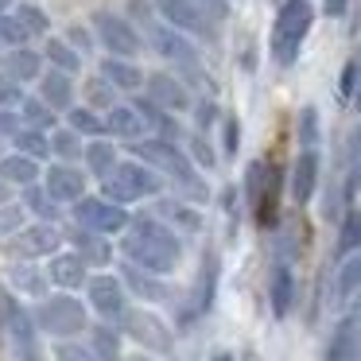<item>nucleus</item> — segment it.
<instances>
[{"label":"nucleus","instance_id":"0eeeda50","mask_svg":"<svg viewBox=\"0 0 361 361\" xmlns=\"http://www.w3.org/2000/svg\"><path fill=\"white\" fill-rule=\"evenodd\" d=\"M156 8L164 24H171L175 32L190 35V39H214V24L198 0H156Z\"/></svg>","mask_w":361,"mask_h":361},{"label":"nucleus","instance_id":"8fccbe9b","mask_svg":"<svg viewBox=\"0 0 361 361\" xmlns=\"http://www.w3.org/2000/svg\"><path fill=\"white\" fill-rule=\"evenodd\" d=\"M16 128H20V121L8 109H0V136H16Z\"/></svg>","mask_w":361,"mask_h":361},{"label":"nucleus","instance_id":"bf43d9fd","mask_svg":"<svg viewBox=\"0 0 361 361\" xmlns=\"http://www.w3.org/2000/svg\"><path fill=\"white\" fill-rule=\"evenodd\" d=\"M353 183H361V171H357V175H353ZM353 183H350V187H353Z\"/></svg>","mask_w":361,"mask_h":361},{"label":"nucleus","instance_id":"bb28decb","mask_svg":"<svg viewBox=\"0 0 361 361\" xmlns=\"http://www.w3.org/2000/svg\"><path fill=\"white\" fill-rule=\"evenodd\" d=\"M47 140H51V156H59V164H71V159H78L82 152H86L82 136L74 133L71 125H66V128H55V133H51Z\"/></svg>","mask_w":361,"mask_h":361},{"label":"nucleus","instance_id":"09e8293b","mask_svg":"<svg viewBox=\"0 0 361 361\" xmlns=\"http://www.w3.org/2000/svg\"><path fill=\"white\" fill-rule=\"evenodd\" d=\"M190 152H195V159H198V164H202V167H214V152L206 148L202 140H190Z\"/></svg>","mask_w":361,"mask_h":361},{"label":"nucleus","instance_id":"37998d69","mask_svg":"<svg viewBox=\"0 0 361 361\" xmlns=\"http://www.w3.org/2000/svg\"><path fill=\"white\" fill-rule=\"evenodd\" d=\"M55 361H102L90 345H78V342H59L55 345Z\"/></svg>","mask_w":361,"mask_h":361},{"label":"nucleus","instance_id":"c9c22d12","mask_svg":"<svg viewBox=\"0 0 361 361\" xmlns=\"http://www.w3.org/2000/svg\"><path fill=\"white\" fill-rule=\"evenodd\" d=\"M90 350H94L102 361H117V353H121V338H117V330L97 326L94 334H90Z\"/></svg>","mask_w":361,"mask_h":361},{"label":"nucleus","instance_id":"f3484780","mask_svg":"<svg viewBox=\"0 0 361 361\" xmlns=\"http://www.w3.org/2000/svg\"><path fill=\"white\" fill-rule=\"evenodd\" d=\"M357 353H361V322H357V314H350V319L338 322L326 361H357Z\"/></svg>","mask_w":361,"mask_h":361},{"label":"nucleus","instance_id":"f8f14e48","mask_svg":"<svg viewBox=\"0 0 361 361\" xmlns=\"http://www.w3.org/2000/svg\"><path fill=\"white\" fill-rule=\"evenodd\" d=\"M121 326H125L128 338H136L140 345H152V350H167V345H171V334L164 330V322H159L156 314L125 311V314H121Z\"/></svg>","mask_w":361,"mask_h":361},{"label":"nucleus","instance_id":"e2e57ef3","mask_svg":"<svg viewBox=\"0 0 361 361\" xmlns=\"http://www.w3.org/2000/svg\"><path fill=\"white\" fill-rule=\"evenodd\" d=\"M0 51H4V39H0Z\"/></svg>","mask_w":361,"mask_h":361},{"label":"nucleus","instance_id":"9d476101","mask_svg":"<svg viewBox=\"0 0 361 361\" xmlns=\"http://www.w3.org/2000/svg\"><path fill=\"white\" fill-rule=\"evenodd\" d=\"M86 295H90V307H94L102 319H121L128 311L125 303V288H121L117 276H90L86 280Z\"/></svg>","mask_w":361,"mask_h":361},{"label":"nucleus","instance_id":"c85d7f7f","mask_svg":"<svg viewBox=\"0 0 361 361\" xmlns=\"http://www.w3.org/2000/svg\"><path fill=\"white\" fill-rule=\"evenodd\" d=\"M121 276H125V283H128V288H133L140 299H164V295H167V288L156 280V272H144V268L128 264Z\"/></svg>","mask_w":361,"mask_h":361},{"label":"nucleus","instance_id":"c03bdc74","mask_svg":"<svg viewBox=\"0 0 361 361\" xmlns=\"http://www.w3.org/2000/svg\"><path fill=\"white\" fill-rule=\"evenodd\" d=\"M159 210H164L167 218H175L183 229H198V226H202V218H198V214L190 210V206H183V202H164Z\"/></svg>","mask_w":361,"mask_h":361},{"label":"nucleus","instance_id":"f03ea898","mask_svg":"<svg viewBox=\"0 0 361 361\" xmlns=\"http://www.w3.org/2000/svg\"><path fill=\"white\" fill-rule=\"evenodd\" d=\"M136 156H140V164H152V171L171 175L175 187L187 190L190 198H198V202L210 195V190L202 187V179L195 175V167H190V156H187V152H179V144H175V140H164V136L140 140V144H136Z\"/></svg>","mask_w":361,"mask_h":361},{"label":"nucleus","instance_id":"ddd939ff","mask_svg":"<svg viewBox=\"0 0 361 361\" xmlns=\"http://www.w3.org/2000/svg\"><path fill=\"white\" fill-rule=\"evenodd\" d=\"M43 190H47L55 202H78V198L86 195V175L71 164H55L47 171V187Z\"/></svg>","mask_w":361,"mask_h":361},{"label":"nucleus","instance_id":"39448f33","mask_svg":"<svg viewBox=\"0 0 361 361\" xmlns=\"http://www.w3.org/2000/svg\"><path fill=\"white\" fill-rule=\"evenodd\" d=\"M35 319H39V326L47 330L51 338H74V334L86 330V307L63 291V295L43 299L39 311H35Z\"/></svg>","mask_w":361,"mask_h":361},{"label":"nucleus","instance_id":"1a4fd4ad","mask_svg":"<svg viewBox=\"0 0 361 361\" xmlns=\"http://www.w3.org/2000/svg\"><path fill=\"white\" fill-rule=\"evenodd\" d=\"M94 24H97V35H102V43H105L109 55H117V59H136L140 55V35H136V27L128 24V20L113 16V12H97Z\"/></svg>","mask_w":361,"mask_h":361},{"label":"nucleus","instance_id":"6e6d98bb","mask_svg":"<svg viewBox=\"0 0 361 361\" xmlns=\"http://www.w3.org/2000/svg\"><path fill=\"white\" fill-rule=\"evenodd\" d=\"M4 198H8V183L0 179V206H4Z\"/></svg>","mask_w":361,"mask_h":361},{"label":"nucleus","instance_id":"6ab92c4d","mask_svg":"<svg viewBox=\"0 0 361 361\" xmlns=\"http://www.w3.org/2000/svg\"><path fill=\"white\" fill-rule=\"evenodd\" d=\"M144 86H148L152 102L164 105V109H171V113H179V109H187V105H190L183 82H175L171 74H152V78H144Z\"/></svg>","mask_w":361,"mask_h":361},{"label":"nucleus","instance_id":"72a5a7b5","mask_svg":"<svg viewBox=\"0 0 361 361\" xmlns=\"http://www.w3.org/2000/svg\"><path fill=\"white\" fill-rule=\"evenodd\" d=\"M20 109H24V125L27 128H43V133H47L51 125H59L55 109H51L43 97H27V102H20Z\"/></svg>","mask_w":361,"mask_h":361},{"label":"nucleus","instance_id":"473e14b6","mask_svg":"<svg viewBox=\"0 0 361 361\" xmlns=\"http://www.w3.org/2000/svg\"><path fill=\"white\" fill-rule=\"evenodd\" d=\"M291 295H295V280H291L288 268H276L272 276V314L276 319H283V314L291 311Z\"/></svg>","mask_w":361,"mask_h":361},{"label":"nucleus","instance_id":"a211bd4d","mask_svg":"<svg viewBox=\"0 0 361 361\" xmlns=\"http://www.w3.org/2000/svg\"><path fill=\"white\" fill-rule=\"evenodd\" d=\"M39 97L51 105V109H74V74H63V71H47L39 78Z\"/></svg>","mask_w":361,"mask_h":361},{"label":"nucleus","instance_id":"dca6fc26","mask_svg":"<svg viewBox=\"0 0 361 361\" xmlns=\"http://www.w3.org/2000/svg\"><path fill=\"white\" fill-rule=\"evenodd\" d=\"M4 74H8L12 82H39L43 78V55L32 47H8V55H4Z\"/></svg>","mask_w":361,"mask_h":361},{"label":"nucleus","instance_id":"ea45409f","mask_svg":"<svg viewBox=\"0 0 361 361\" xmlns=\"http://www.w3.org/2000/svg\"><path fill=\"white\" fill-rule=\"evenodd\" d=\"M12 16L20 20V24L27 27V35H47V16H43V8H35V4H20L16 12H12Z\"/></svg>","mask_w":361,"mask_h":361},{"label":"nucleus","instance_id":"f704fd0d","mask_svg":"<svg viewBox=\"0 0 361 361\" xmlns=\"http://www.w3.org/2000/svg\"><path fill=\"white\" fill-rule=\"evenodd\" d=\"M361 288V252H350L345 264L338 268V299H350Z\"/></svg>","mask_w":361,"mask_h":361},{"label":"nucleus","instance_id":"aec40b11","mask_svg":"<svg viewBox=\"0 0 361 361\" xmlns=\"http://www.w3.org/2000/svg\"><path fill=\"white\" fill-rule=\"evenodd\" d=\"M105 133L121 136V140H140V136L148 133V125H144V117L136 113V105H113V109L105 113Z\"/></svg>","mask_w":361,"mask_h":361},{"label":"nucleus","instance_id":"20e7f679","mask_svg":"<svg viewBox=\"0 0 361 361\" xmlns=\"http://www.w3.org/2000/svg\"><path fill=\"white\" fill-rule=\"evenodd\" d=\"M311 4L307 0H283L280 16H276V27H272V55L280 66H291L299 55V47H303L307 32H311Z\"/></svg>","mask_w":361,"mask_h":361},{"label":"nucleus","instance_id":"a18cd8bd","mask_svg":"<svg viewBox=\"0 0 361 361\" xmlns=\"http://www.w3.org/2000/svg\"><path fill=\"white\" fill-rule=\"evenodd\" d=\"M214 280H218V264H214V260H206V268H202V291H198V311H206V307H210Z\"/></svg>","mask_w":361,"mask_h":361},{"label":"nucleus","instance_id":"9b49d317","mask_svg":"<svg viewBox=\"0 0 361 361\" xmlns=\"http://www.w3.org/2000/svg\"><path fill=\"white\" fill-rule=\"evenodd\" d=\"M12 252L24 260L35 257H55L59 252V229L51 221H39V226H27L20 233H12Z\"/></svg>","mask_w":361,"mask_h":361},{"label":"nucleus","instance_id":"2f4dec72","mask_svg":"<svg viewBox=\"0 0 361 361\" xmlns=\"http://www.w3.org/2000/svg\"><path fill=\"white\" fill-rule=\"evenodd\" d=\"M66 125H71L78 136H90V140L105 133V121L97 117V109H90V105H74V109H66Z\"/></svg>","mask_w":361,"mask_h":361},{"label":"nucleus","instance_id":"c756f323","mask_svg":"<svg viewBox=\"0 0 361 361\" xmlns=\"http://www.w3.org/2000/svg\"><path fill=\"white\" fill-rule=\"evenodd\" d=\"M8 326H12V338H16L20 353H24L27 361H35V330H32V322H27V314L20 311L16 303H8Z\"/></svg>","mask_w":361,"mask_h":361},{"label":"nucleus","instance_id":"13d9d810","mask_svg":"<svg viewBox=\"0 0 361 361\" xmlns=\"http://www.w3.org/2000/svg\"><path fill=\"white\" fill-rule=\"evenodd\" d=\"M8 8H12V0H0V16H4Z\"/></svg>","mask_w":361,"mask_h":361},{"label":"nucleus","instance_id":"3c124183","mask_svg":"<svg viewBox=\"0 0 361 361\" xmlns=\"http://www.w3.org/2000/svg\"><path fill=\"white\" fill-rule=\"evenodd\" d=\"M353 78H357V71H353V66H345V74H342V94L345 97L353 94Z\"/></svg>","mask_w":361,"mask_h":361},{"label":"nucleus","instance_id":"864d4df0","mask_svg":"<svg viewBox=\"0 0 361 361\" xmlns=\"http://www.w3.org/2000/svg\"><path fill=\"white\" fill-rule=\"evenodd\" d=\"M345 12V0H326V16H342Z\"/></svg>","mask_w":361,"mask_h":361},{"label":"nucleus","instance_id":"052dcab7","mask_svg":"<svg viewBox=\"0 0 361 361\" xmlns=\"http://www.w3.org/2000/svg\"><path fill=\"white\" fill-rule=\"evenodd\" d=\"M353 102H357V109H361V94H357V97H353Z\"/></svg>","mask_w":361,"mask_h":361},{"label":"nucleus","instance_id":"6e6552de","mask_svg":"<svg viewBox=\"0 0 361 361\" xmlns=\"http://www.w3.org/2000/svg\"><path fill=\"white\" fill-rule=\"evenodd\" d=\"M148 43H152V51H156L159 59H167V63L198 66V47L190 43V35L175 32L171 24H152L148 27Z\"/></svg>","mask_w":361,"mask_h":361},{"label":"nucleus","instance_id":"49530a36","mask_svg":"<svg viewBox=\"0 0 361 361\" xmlns=\"http://www.w3.org/2000/svg\"><path fill=\"white\" fill-rule=\"evenodd\" d=\"M319 113L314 109H303V125H299V136H303V148H314V140H319Z\"/></svg>","mask_w":361,"mask_h":361},{"label":"nucleus","instance_id":"7ed1b4c3","mask_svg":"<svg viewBox=\"0 0 361 361\" xmlns=\"http://www.w3.org/2000/svg\"><path fill=\"white\" fill-rule=\"evenodd\" d=\"M105 183V198L117 206H128V202H140V198H152L159 195V171H152L148 164H140V159H117V167L109 171V179Z\"/></svg>","mask_w":361,"mask_h":361},{"label":"nucleus","instance_id":"79ce46f5","mask_svg":"<svg viewBox=\"0 0 361 361\" xmlns=\"http://www.w3.org/2000/svg\"><path fill=\"white\" fill-rule=\"evenodd\" d=\"M24 229V206H0V237H12Z\"/></svg>","mask_w":361,"mask_h":361},{"label":"nucleus","instance_id":"58836bf2","mask_svg":"<svg viewBox=\"0 0 361 361\" xmlns=\"http://www.w3.org/2000/svg\"><path fill=\"white\" fill-rule=\"evenodd\" d=\"M342 252L350 257V252H361V214L357 210H350L345 214V221H342Z\"/></svg>","mask_w":361,"mask_h":361},{"label":"nucleus","instance_id":"2eb2a0df","mask_svg":"<svg viewBox=\"0 0 361 361\" xmlns=\"http://www.w3.org/2000/svg\"><path fill=\"white\" fill-rule=\"evenodd\" d=\"M102 78L109 82L113 90H121V94H136V90L144 86V71L133 63V59H102Z\"/></svg>","mask_w":361,"mask_h":361},{"label":"nucleus","instance_id":"4c0bfd02","mask_svg":"<svg viewBox=\"0 0 361 361\" xmlns=\"http://www.w3.org/2000/svg\"><path fill=\"white\" fill-rule=\"evenodd\" d=\"M0 39H4V47H27L32 35H27V27L20 24L12 12H4V16H0Z\"/></svg>","mask_w":361,"mask_h":361},{"label":"nucleus","instance_id":"cd10ccee","mask_svg":"<svg viewBox=\"0 0 361 361\" xmlns=\"http://www.w3.org/2000/svg\"><path fill=\"white\" fill-rule=\"evenodd\" d=\"M43 59H47L55 71H63V74H78V66H82V55H78V51H74L66 39H47Z\"/></svg>","mask_w":361,"mask_h":361},{"label":"nucleus","instance_id":"f257e3e1","mask_svg":"<svg viewBox=\"0 0 361 361\" xmlns=\"http://www.w3.org/2000/svg\"><path fill=\"white\" fill-rule=\"evenodd\" d=\"M179 252H183L179 237H175L159 218H133L128 221L125 257L133 260L136 268L156 272V276H167V272H175V264H179Z\"/></svg>","mask_w":361,"mask_h":361},{"label":"nucleus","instance_id":"a878e982","mask_svg":"<svg viewBox=\"0 0 361 361\" xmlns=\"http://www.w3.org/2000/svg\"><path fill=\"white\" fill-rule=\"evenodd\" d=\"M276 206H280V175L268 171L264 187H260L257 202H252V210H257V221H260V226H272V221H276Z\"/></svg>","mask_w":361,"mask_h":361},{"label":"nucleus","instance_id":"4d7b16f0","mask_svg":"<svg viewBox=\"0 0 361 361\" xmlns=\"http://www.w3.org/2000/svg\"><path fill=\"white\" fill-rule=\"evenodd\" d=\"M353 152H361V125H357V133H353Z\"/></svg>","mask_w":361,"mask_h":361},{"label":"nucleus","instance_id":"423d86ee","mask_svg":"<svg viewBox=\"0 0 361 361\" xmlns=\"http://www.w3.org/2000/svg\"><path fill=\"white\" fill-rule=\"evenodd\" d=\"M74 221H78L82 229H94V233H121V229H128V210L117 202H109V198H86L82 195L78 202H74Z\"/></svg>","mask_w":361,"mask_h":361},{"label":"nucleus","instance_id":"5701e85b","mask_svg":"<svg viewBox=\"0 0 361 361\" xmlns=\"http://www.w3.org/2000/svg\"><path fill=\"white\" fill-rule=\"evenodd\" d=\"M82 159H86L94 179H109V171L117 167V148H113L109 140H102V136H94V140L86 144V152H82Z\"/></svg>","mask_w":361,"mask_h":361},{"label":"nucleus","instance_id":"412c9836","mask_svg":"<svg viewBox=\"0 0 361 361\" xmlns=\"http://www.w3.org/2000/svg\"><path fill=\"white\" fill-rule=\"evenodd\" d=\"M314 183H319V152L303 148L295 159V171H291V195H295V202H307L314 195Z\"/></svg>","mask_w":361,"mask_h":361},{"label":"nucleus","instance_id":"680f3d73","mask_svg":"<svg viewBox=\"0 0 361 361\" xmlns=\"http://www.w3.org/2000/svg\"><path fill=\"white\" fill-rule=\"evenodd\" d=\"M218 361H233V357H226V353H221V357H218Z\"/></svg>","mask_w":361,"mask_h":361},{"label":"nucleus","instance_id":"e433bc0d","mask_svg":"<svg viewBox=\"0 0 361 361\" xmlns=\"http://www.w3.org/2000/svg\"><path fill=\"white\" fill-rule=\"evenodd\" d=\"M24 206H32V210L39 214L43 221H51V218L59 214V202H55V198H51L43 187H35V183H32V187H24Z\"/></svg>","mask_w":361,"mask_h":361},{"label":"nucleus","instance_id":"5fc2aeb1","mask_svg":"<svg viewBox=\"0 0 361 361\" xmlns=\"http://www.w3.org/2000/svg\"><path fill=\"white\" fill-rule=\"evenodd\" d=\"M210 117H214V109H210V105H202V109H198V125H210Z\"/></svg>","mask_w":361,"mask_h":361},{"label":"nucleus","instance_id":"603ef678","mask_svg":"<svg viewBox=\"0 0 361 361\" xmlns=\"http://www.w3.org/2000/svg\"><path fill=\"white\" fill-rule=\"evenodd\" d=\"M233 148H237V125L226 121V152H233Z\"/></svg>","mask_w":361,"mask_h":361},{"label":"nucleus","instance_id":"4468645a","mask_svg":"<svg viewBox=\"0 0 361 361\" xmlns=\"http://www.w3.org/2000/svg\"><path fill=\"white\" fill-rule=\"evenodd\" d=\"M47 280L63 291H74V288H86L90 272H86V260L78 252H55L47 264Z\"/></svg>","mask_w":361,"mask_h":361},{"label":"nucleus","instance_id":"a19ab883","mask_svg":"<svg viewBox=\"0 0 361 361\" xmlns=\"http://www.w3.org/2000/svg\"><path fill=\"white\" fill-rule=\"evenodd\" d=\"M12 283H16L20 291H27V295H43V276L35 272V268H12Z\"/></svg>","mask_w":361,"mask_h":361},{"label":"nucleus","instance_id":"4be33fe9","mask_svg":"<svg viewBox=\"0 0 361 361\" xmlns=\"http://www.w3.org/2000/svg\"><path fill=\"white\" fill-rule=\"evenodd\" d=\"M0 179L8 187H32V183H39V159L24 156V152L0 156Z\"/></svg>","mask_w":361,"mask_h":361},{"label":"nucleus","instance_id":"b1692460","mask_svg":"<svg viewBox=\"0 0 361 361\" xmlns=\"http://www.w3.org/2000/svg\"><path fill=\"white\" fill-rule=\"evenodd\" d=\"M136 113H140V117H144V125H148L156 136H164V140H175V136H179V125L171 121V109H164V105H156L152 97H144V102H136Z\"/></svg>","mask_w":361,"mask_h":361},{"label":"nucleus","instance_id":"393cba45","mask_svg":"<svg viewBox=\"0 0 361 361\" xmlns=\"http://www.w3.org/2000/svg\"><path fill=\"white\" fill-rule=\"evenodd\" d=\"M74 245H78V257L82 260H94V264H105V260L113 257V249L105 245V233H94V229H74Z\"/></svg>","mask_w":361,"mask_h":361},{"label":"nucleus","instance_id":"de8ad7c7","mask_svg":"<svg viewBox=\"0 0 361 361\" xmlns=\"http://www.w3.org/2000/svg\"><path fill=\"white\" fill-rule=\"evenodd\" d=\"M16 102H20V82H12L8 74H0V109H8Z\"/></svg>","mask_w":361,"mask_h":361},{"label":"nucleus","instance_id":"7c9ffc66","mask_svg":"<svg viewBox=\"0 0 361 361\" xmlns=\"http://www.w3.org/2000/svg\"><path fill=\"white\" fill-rule=\"evenodd\" d=\"M12 144H16V152H24V156H32V159H47L51 156V140L43 136V128L20 125L16 136H12Z\"/></svg>","mask_w":361,"mask_h":361}]
</instances>
